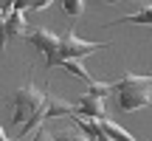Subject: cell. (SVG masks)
<instances>
[{
    "label": "cell",
    "mask_w": 152,
    "mask_h": 141,
    "mask_svg": "<svg viewBox=\"0 0 152 141\" xmlns=\"http://www.w3.org/2000/svg\"><path fill=\"white\" fill-rule=\"evenodd\" d=\"M121 23H135V26H152V3H144V6H138V11H132V14H124V17H118V20H110L107 26H121Z\"/></svg>",
    "instance_id": "7"
},
{
    "label": "cell",
    "mask_w": 152,
    "mask_h": 141,
    "mask_svg": "<svg viewBox=\"0 0 152 141\" xmlns=\"http://www.w3.org/2000/svg\"><path fill=\"white\" fill-rule=\"evenodd\" d=\"M76 113L79 116H85V119H96V121H102V119H107V99H102V96H93V93H85L82 99H76Z\"/></svg>",
    "instance_id": "4"
},
{
    "label": "cell",
    "mask_w": 152,
    "mask_h": 141,
    "mask_svg": "<svg viewBox=\"0 0 152 141\" xmlns=\"http://www.w3.org/2000/svg\"><path fill=\"white\" fill-rule=\"evenodd\" d=\"M99 124H102V130L107 133V136L113 138V141H138L135 136H130V133H127V130H124L121 124H115L113 119H102Z\"/></svg>",
    "instance_id": "8"
},
{
    "label": "cell",
    "mask_w": 152,
    "mask_h": 141,
    "mask_svg": "<svg viewBox=\"0 0 152 141\" xmlns=\"http://www.w3.org/2000/svg\"><path fill=\"white\" fill-rule=\"evenodd\" d=\"M62 9H65L71 17H76V14L85 11V0H62Z\"/></svg>",
    "instance_id": "11"
},
{
    "label": "cell",
    "mask_w": 152,
    "mask_h": 141,
    "mask_svg": "<svg viewBox=\"0 0 152 141\" xmlns=\"http://www.w3.org/2000/svg\"><path fill=\"white\" fill-rule=\"evenodd\" d=\"M107 43H87V40H79L73 28H68L59 40V51H56L51 59H45V68H56V65H65L71 59H85V57L96 54V51H104Z\"/></svg>",
    "instance_id": "3"
},
{
    "label": "cell",
    "mask_w": 152,
    "mask_h": 141,
    "mask_svg": "<svg viewBox=\"0 0 152 141\" xmlns=\"http://www.w3.org/2000/svg\"><path fill=\"white\" fill-rule=\"evenodd\" d=\"M56 141H90L85 136V133H59V136H54Z\"/></svg>",
    "instance_id": "12"
},
{
    "label": "cell",
    "mask_w": 152,
    "mask_h": 141,
    "mask_svg": "<svg viewBox=\"0 0 152 141\" xmlns=\"http://www.w3.org/2000/svg\"><path fill=\"white\" fill-rule=\"evenodd\" d=\"M113 93H115V107L124 113H135L152 104V85L149 76H138V73H127L124 79L113 82Z\"/></svg>",
    "instance_id": "2"
},
{
    "label": "cell",
    "mask_w": 152,
    "mask_h": 141,
    "mask_svg": "<svg viewBox=\"0 0 152 141\" xmlns=\"http://www.w3.org/2000/svg\"><path fill=\"white\" fill-rule=\"evenodd\" d=\"M54 116H76V104L51 96V102H48V119H54Z\"/></svg>",
    "instance_id": "9"
},
{
    "label": "cell",
    "mask_w": 152,
    "mask_h": 141,
    "mask_svg": "<svg viewBox=\"0 0 152 141\" xmlns=\"http://www.w3.org/2000/svg\"><path fill=\"white\" fill-rule=\"evenodd\" d=\"M59 40H62V34H54L51 28H31V34H28V43L37 51H42L48 59L59 51Z\"/></svg>",
    "instance_id": "5"
},
{
    "label": "cell",
    "mask_w": 152,
    "mask_h": 141,
    "mask_svg": "<svg viewBox=\"0 0 152 141\" xmlns=\"http://www.w3.org/2000/svg\"><path fill=\"white\" fill-rule=\"evenodd\" d=\"M48 102H51L48 87L37 90L34 85H23L20 90L11 93V104H14L11 124H23V136L42 127V121H48Z\"/></svg>",
    "instance_id": "1"
},
{
    "label": "cell",
    "mask_w": 152,
    "mask_h": 141,
    "mask_svg": "<svg viewBox=\"0 0 152 141\" xmlns=\"http://www.w3.org/2000/svg\"><path fill=\"white\" fill-rule=\"evenodd\" d=\"M0 141H11V138H9V133H6V130H0Z\"/></svg>",
    "instance_id": "14"
},
{
    "label": "cell",
    "mask_w": 152,
    "mask_h": 141,
    "mask_svg": "<svg viewBox=\"0 0 152 141\" xmlns=\"http://www.w3.org/2000/svg\"><path fill=\"white\" fill-rule=\"evenodd\" d=\"M28 26L23 11H6L3 14V43H11L14 37H28Z\"/></svg>",
    "instance_id": "6"
},
{
    "label": "cell",
    "mask_w": 152,
    "mask_h": 141,
    "mask_svg": "<svg viewBox=\"0 0 152 141\" xmlns=\"http://www.w3.org/2000/svg\"><path fill=\"white\" fill-rule=\"evenodd\" d=\"M62 68H65L68 73H73L76 79H82V82H85L87 87H90L93 82H96V79H93V76H90V73H87V68H85V62H82V59H71V62H65V65H62Z\"/></svg>",
    "instance_id": "10"
},
{
    "label": "cell",
    "mask_w": 152,
    "mask_h": 141,
    "mask_svg": "<svg viewBox=\"0 0 152 141\" xmlns=\"http://www.w3.org/2000/svg\"><path fill=\"white\" fill-rule=\"evenodd\" d=\"M31 141H54V136H51V133L45 130V127H39V133H37V136H34Z\"/></svg>",
    "instance_id": "13"
}]
</instances>
